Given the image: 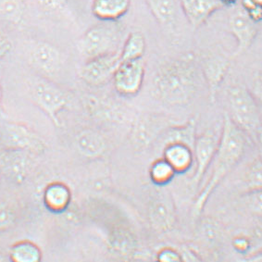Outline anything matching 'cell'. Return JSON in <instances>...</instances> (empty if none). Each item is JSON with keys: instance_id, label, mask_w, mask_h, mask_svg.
Listing matches in <instances>:
<instances>
[{"instance_id": "cell-1", "label": "cell", "mask_w": 262, "mask_h": 262, "mask_svg": "<svg viewBox=\"0 0 262 262\" xmlns=\"http://www.w3.org/2000/svg\"><path fill=\"white\" fill-rule=\"evenodd\" d=\"M199 80V68L193 58H177L156 73L153 91L157 98L167 105L185 106L196 95Z\"/></svg>"}, {"instance_id": "cell-2", "label": "cell", "mask_w": 262, "mask_h": 262, "mask_svg": "<svg viewBox=\"0 0 262 262\" xmlns=\"http://www.w3.org/2000/svg\"><path fill=\"white\" fill-rule=\"evenodd\" d=\"M246 144V134L226 114L224 117V128L220 136L218 148L210 163L212 165L211 175L203 190L199 193L192 209L194 217H198L203 211L208 199L215 188L242 159Z\"/></svg>"}, {"instance_id": "cell-3", "label": "cell", "mask_w": 262, "mask_h": 262, "mask_svg": "<svg viewBox=\"0 0 262 262\" xmlns=\"http://www.w3.org/2000/svg\"><path fill=\"white\" fill-rule=\"evenodd\" d=\"M229 118L247 135H256L261 124L260 111L255 97L246 88L235 85L228 91Z\"/></svg>"}, {"instance_id": "cell-4", "label": "cell", "mask_w": 262, "mask_h": 262, "mask_svg": "<svg viewBox=\"0 0 262 262\" xmlns=\"http://www.w3.org/2000/svg\"><path fill=\"white\" fill-rule=\"evenodd\" d=\"M116 21H102L94 25L80 39V51L85 58H95L104 54L118 51L122 38L121 28Z\"/></svg>"}, {"instance_id": "cell-5", "label": "cell", "mask_w": 262, "mask_h": 262, "mask_svg": "<svg viewBox=\"0 0 262 262\" xmlns=\"http://www.w3.org/2000/svg\"><path fill=\"white\" fill-rule=\"evenodd\" d=\"M47 143L31 128L18 122H8L0 128V149H20L42 154Z\"/></svg>"}, {"instance_id": "cell-6", "label": "cell", "mask_w": 262, "mask_h": 262, "mask_svg": "<svg viewBox=\"0 0 262 262\" xmlns=\"http://www.w3.org/2000/svg\"><path fill=\"white\" fill-rule=\"evenodd\" d=\"M31 97L34 104L59 126L58 114L68 103V97L63 90L48 79H41L32 88Z\"/></svg>"}, {"instance_id": "cell-7", "label": "cell", "mask_w": 262, "mask_h": 262, "mask_svg": "<svg viewBox=\"0 0 262 262\" xmlns=\"http://www.w3.org/2000/svg\"><path fill=\"white\" fill-rule=\"evenodd\" d=\"M145 67L143 58L121 61L112 77L117 92L124 97L138 94L144 83Z\"/></svg>"}, {"instance_id": "cell-8", "label": "cell", "mask_w": 262, "mask_h": 262, "mask_svg": "<svg viewBox=\"0 0 262 262\" xmlns=\"http://www.w3.org/2000/svg\"><path fill=\"white\" fill-rule=\"evenodd\" d=\"M121 63V50L89 58L81 71L84 83L92 86H100L112 80Z\"/></svg>"}, {"instance_id": "cell-9", "label": "cell", "mask_w": 262, "mask_h": 262, "mask_svg": "<svg viewBox=\"0 0 262 262\" xmlns=\"http://www.w3.org/2000/svg\"><path fill=\"white\" fill-rule=\"evenodd\" d=\"M32 155L20 149H0V172L15 185L24 184L32 168Z\"/></svg>"}, {"instance_id": "cell-10", "label": "cell", "mask_w": 262, "mask_h": 262, "mask_svg": "<svg viewBox=\"0 0 262 262\" xmlns=\"http://www.w3.org/2000/svg\"><path fill=\"white\" fill-rule=\"evenodd\" d=\"M148 215L152 226L157 231L167 232L173 227L174 204L169 192L159 189L152 194L148 204Z\"/></svg>"}, {"instance_id": "cell-11", "label": "cell", "mask_w": 262, "mask_h": 262, "mask_svg": "<svg viewBox=\"0 0 262 262\" xmlns=\"http://www.w3.org/2000/svg\"><path fill=\"white\" fill-rule=\"evenodd\" d=\"M257 24L253 21L244 11L239 8L231 15L228 21V27L237 43V48L234 55H240L249 49L257 34Z\"/></svg>"}, {"instance_id": "cell-12", "label": "cell", "mask_w": 262, "mask_h": 262, "mask_svg": "<svg viewBox=\"0 0 262 262\" xmlns=\"http://www.w3.org/2000/svg\"><path fill=\"white\" fill-rule=\"evenodd\" d=\"M29 62L39 73L47 76H52L60 69L61 54L53 45L40 42L31 50Z\"/></svg>"}, {"instance_id": "cell-13", "label": "cell", "mask_w": 262, "mask_h": 262, "mask_svg": "<svg viewBox=\"0 0 262 262\" xmlns=\"http://www.w3.org/2000/svg\"><path fill=\"white\" fill-rule=\"evenodd\" d=\"M221 136V135H220ZM220 136L217 137L212 132H206L194 140V155L196 169L192 182L194 185H199L205 172L209 169L214 155L218 148Z\"/></svg>"}, {"instance_id": "cell-14", "label": "cell", "mask_w": 262, "mask_h": 262, "mask_svg": "<svg viewBox=\"0 0 262 262\" xmlns=\"http://www.w3.org/2000/svg\"><path fill=\"white\" fill-rule=\"evenodd\" d=\"M186 19L194 28L204 24L215 11L224 6L220 0H180Z\"/></svg>"}, {"instance_id": "cell-15", "label": "cell", "mask_w": 262, "mask_h": 262, "mask_svg": "<svg viewBox=\"0 0 262 262\" xmlns=\"http://www.w3.org/2000/svg\"><path fill=\"white\" fill-rule=\"evenodd\" d=\"M74 143L78 152L88 159H98L107 150V142L104 136L92 129H84L78 133Z\"/></svg>"}, {"instance_id": "cell-16", "label": "cell", "mask_w": 262, "mask_h": 262, "mask_svg": "<svg viewBox=\"0 0 262 262\" xmlns=\"http://www.w3.org/2000/svg\"><path fill=\"white\" fill-rule=\"evenodd\" d=\"M131 0H93L91 10L101 21H117L127 14Z\"/></svg>"}, {"instance_id": "cell-17", "label": "cell", "mask_w": 262, "mask_h": 262, "mask_svg": "<svg viewBox=\"0 0 262 262\" xmlns=\"http://www.w3.org/2000/svg\"><path fill=\"white\" fill-rule=\"evenodd\" d=\"M71 190L67 185L60 182L49 184L43 193L45 206L53 212H60L67 209L71 203Z\"/></svg>"}, {"instance_id": "cell-18", "label": "cell", "mask_w": 262, "mask_h": 262, "mask_svg": "<svg viewBox=\"0 0 262 262\" xmlns=\"http://www.w3.org/2000/svg\"><path fill=\"white\" fill-rule=\"evenodd\" d=\"M151 13L160 25L172 28L178 19V9L175 0H146Z\"/></svg>"}, {"instance_id": "cell-19", "label": "cell", "mask_w": 262, "mask_h": 262, "mask_svg": "<svg viewBox=\"0 0 262 262\" xmlns=\"http://www.w3.org/2000/svg\"><path fill=\"white\" fill-rule=\"evenodd\" d=\"M164 160L175 171H185L193 162V154L189 146L183 143H170L164 152Z\"/></svg>"}, {"instance_id": "cell-20", "label": "cell", "mask_w": 262, "mask_h": 262, "mask_svg": "<svg viewBox=\"0 0 262 262\" xmlns=\"http://www.w3.org/2000/svg\"><path fill=\"white\" fill-rule=\"evenodd\" d=\"M9 258L14 262H38L42 258V251L32 241L24 240L10 248Z\"/></svg>"}, {"instance_id": "cell-21", "label": "cell", "mask_w": 262, "mask_h": 262, "mask_svg": "<svg viewBox=\"0 0 262 262\" xmlns=\"http://www.w3.org/2000/svg\"><path fill=\"white\" fill-rule=\"evenodd\" d=\"M146 47L145 35L138 31L132 32L121 49V61L143 58Z\"/></svg>"}, {"instance_id": "cell-22", "label": "cell", "mask_w": 262, "mask_h": 262, "mask_svg": "<svg viewBox=\"0 0 262 262\" xmlns=\"http://www.w3.org/2000/svg\"><path fill=\"white\" fill-rule=\"evenodd\" d=\"M108 242L114 252L122 255L130 254L136 248V239L128 230L122 227L113 228L110 233Z\"/></svg>"}, {"instance_id": "cell-23", "label": "cell", "mask_w": 262, "mask_h": 262, "mask_svg": "<svg viewBox=\"0 0 262 262\" xmlns=\"http://www.w3.org/2000/svg\"><path fill=\"white\" fill-rule=\"evenodd\" d=\"M25 0H0V20L18 25L25 16Z\"/></svg>"}, {"instance_id": "cell-24", "label": "cell", "mask_w": 262, "mask_h": 262, "mask_svg": "<svg viewBox=\"0 0 262 262\" xmlns=\"http://www.w3.org/2000/svg\"><path fill=\"white\" fill-rule=\"evenodd\" d=\"M228 61L220 58H209L205 63V74L209 81L212 94L218 88L228 68Z\"/></svg>"}, {"instance_id": "cell-25", "label": "cell", "mask_w": 262, "mask_h": 262, "mask_svg": "<svg viewBox=\"0 0 262 262\" xmlns=\"http://www.w3.org/2000/svg\"><path fill=\"white\" fill-rule=\"evenodd\" d=\"M19 221V210L16 205L8 200H0V233L16 226Z\"/></svg>"}, {"instance_id": "cell-26", "label": "cell", "mask_w": 262, "mask_h": 262, "mask_svg": "<svg viewBox=\"0 0 262 262\" xmlns=\"http://www.w3.org/2000/svg\"><path fill=\"white\" fill-rule=\"evenodd\" d=\"M174 172V169L164 159L158 160L151 167V179L158 185H164L173 177Z\"/></svg>"}, {"instance_id": "cell-27", "label": "cell", "mask_w": 262, "mask_h": 262, "mask_svg": "<svg viewBox=\"0 0 262 262\" xmlns=\"http://www.w3.org/2000/svg\"><path fill=\"white\" fill-rule=\"evenodd\" d=\"M241 8L253 21L256 24L261 21V6L253 3L251 0H241Z\"/></svg>"}, {"instance_id": "cell-28", "label": "cell", "mask_w": 262, "mask_h": 262, "mask_svg": "<svg viewBox=\"0 0 262 262\" xmlns=\"http://www.w3.org/2000/svg\"><path fill=\"white\" fill-rule=\"evenodd\" d=\"M261 163L257 160L256 163L253 164L252 167L248 171V184L251 186V188L259 189L261 186Z\"/></svg>"}, {"instance_id": "cell-29", "label": "cell", "mask_w": 262, "mask_h": 262, "mask_svg": "<svg viewBox=\"0 0 262 262\" xmlns=\"http://www.w3.org/2000/svg\"><path fill=\"white\" fill-rule=\"evenodd\" d=\"M37 2L46 10H60L68 5L69 0H37Z\"/></svg>"}, {"instance_id": "cell-30", "label": "cell", "mask_w": 262, "mask_h": 262, "mask_svg": "<svg viewBox=\"0 0 262 262\" xmlns=\"http://www.w3.org/2000/svg\"><path fill=\"white\" fill-rule=\"evenodd\" d=\"M158 259L160 261H179L182 258L179 253L176 252L173 249L166 248L159 254Z\"/></svg>"}, {"instance_id": "cell-31", "label": "cell", "mask_w": 262, "mask_h": 262, "mask_svg": "<svg viewBox=\"0 0 262 262\" xmlns=\"http://www.w3.org/2000/svg\"><path fill=\"white\" fill-rule=\"evenodd\" d=\"M12 45L10 43V39L0 31V59L5 58L10 53Z\"/></svg>"}, {"instance_id": "cell-32", "label": "cell", "mask_w": 262, "mask_h": 262, "mask_svg": "<svg viewBox=\"0 0 262 262\" xmlns=\"http://www.w3.org/2000/svg\"><path fill=\"white\" fill-rule=\"evenodd\" d=\"M5 111L3 107V90H2V86L0 84V118H6Z\"/></svg>"}, {"instance_id": "cell-33", "label": "cell", "mask_w": 262, "mask_h": 262, "mask_svg": "<svg viewBox=\"0 0 262 262\" xmlns=\"http://www.w3.org/2000/svg\"><path fill=\"white\" fill-rule=\"evenodd\" d=\"M224 7H233L236 5L239 0H220Z\"/></svg>"}, {"instance_id": "cell-34", "label": "cell", "mask_w": 262, "mask_h": 262, "mask_svg": "<svg viewBox=\"0 0 262 262\" xmlns=\"http://www.w3.org/2000/svg\"><path fill=\"white\" fill-rule=\"evenodd\" d=\"M253 3H255V4H257L258 6H262V0H251Z\"/></svg>"}, {"instance_id": "cell-35", "label": "cell", "mask_w": 262, "mask_h": 262, "mask_svg": "<svg viewBox=\"0 0 262 262\" xmlns=\"http://www.w3.org/2000/svg\"><path fill=\"white\" fill-rule=\"evenodd\" d=\"M7 259H8V260H10V259H9V257L7 258L6 257H3V255H1V254H0V261H4V260H7Z\"/></svg>"}]
</instances>
